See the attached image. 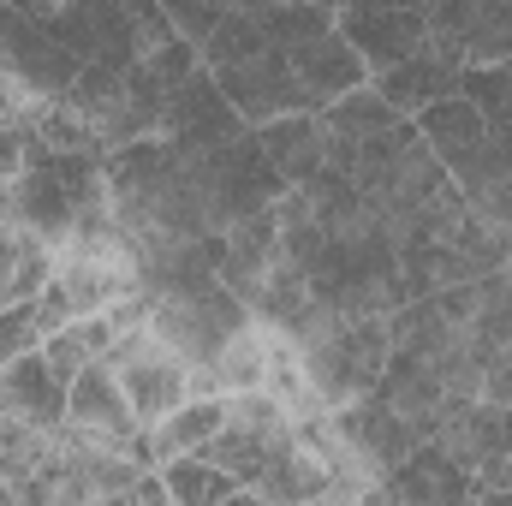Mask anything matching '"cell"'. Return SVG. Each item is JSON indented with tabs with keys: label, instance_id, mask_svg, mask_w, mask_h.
I'll use <instances>...</instances> for the list:
<instances>
[{
	"label": "cell",
	"instance_id": "obj_1",
	"mask_svg": "<svg viewBox=\"0 0 512 506\" xmlns=\"http://www.w3.org/2000/svg\"><path fill=\"white\" fill-rule=\"evenodd\" d=\"M298 352H304V370L316 381V393L334 405H352L364 399L376 381H382L387 358H393V334H387V316H334L322 304H310V316L298 322V334H286Z\"/></svg>",
	"mask_w": 512,
	"mask_h": 506
},
{
	"label": "cell",
	"instance_id": "obj_2",
	"mask_svg": "<svg viewBox=\"0 0 512 506\" xmlns=\"http://www.w3.org/2000/svg\"><path fill=\"white\" fill-rule=\"evenodd\" d=\"M12 197H18V227L36 233L48 251H60L78 215L108 197V155H66L30 131V161L12 179Z\"/></svg>",
	"mask_w": 512,
	"mask_h": 506
},
{
	"label": "cell",
	"instance_id": "obj_3",
	"mask_svg": "<svg viewBox=\"0 0 512 506\" xmlns=\"http://www.w3.org/2000/svg\"><path fill=\"white\" fill-rule=\"evenodd\" d=\"M179 155H185V173H191V191H197L209 233H227L233 221L280 203V191H286V179L274 173V161L256 143V126L233 143H221V149H197V155L179 149Z\"/></svg>",
	"mask_w": 512,
	"mask_h": 506
},
{
	"label": "cell",
	"instance_id": "obj_4",
	"mask_svg": "<svg viewBox=\"0 0 512 506\" xmlns=\"http://www.w3.org/2000/svg\"><path fill=\"white\" fill-rule=\"evenodd\" d=\"M66 102L90 120V131L120 149V143H137V137H161V108H167V84L131 60V66H114V60H84V72L72 78Z\"/></svg>",
	"mask_w": 512,
	"mask_h": 506
},
{
	"label": "cell",
	"instance_id": "obj_5",
	"mask_svg": "<svg viewBox=\"0 0 512 506\" xmlns=\"http://www.w3.org/2000/svg\"><path fill=\"white\" fill-rule=\"evenodd\" d=\"M256 316L239 292H227L221 280L203 286H179V292H149V328L185 358V364H209L233 334H245Z\"/></svg>",
	"mask_w": 512,
	"mask_h": 506
},
{
	"label": "cell",
	"instance_id": "obj_6",
	"mask_svg": "<svg viewBox=\"0 0 512 506\" xmlns=\"http://www.w3.org/2000/svg\"><path fill=\"white\" fill-rule=\"evenodd\" d=\"M108 364H114V376H120V387H126V399H131V411H137L143 429H155L173 405L191 399V364H185L155 328L114 334Z\"/></svg>",
	"mask_w": 512,
	"mask_h": 506
},
{
	"label": "cell",
	"instance_id": "obj_7",
	"mask_svg": "<svg viewBox=\"0 0 512 506\" xmlns=\"http://www.w3.org/2000/svg\"><path fill=\"white\" fill-rule=\"evenodd\" d=\"M0 72H12L36 102H48V96L72 90V78L84 72V60L48 24H36L30 12H18L12 0H0Z\"/></svg>",
	"mask_w": 512,
	"mask_h": 506
},
{
	"label": "cell",
	"instance_id": "obj_8",
	"mask_svg": "<svg viewBox=\"0 0 512 506\" xmlns=\"http://www.w3.org/2000/svg\"><path fill=\"white\" fill-rule=\"evenodd\" d=\"M215 84L227 90V102L245 114V126H268L280 114H316L286 48H262L251 60H233V66H215Z\"/></svg>",
	"mask_w": 512,
	"mask_h": 506
},
{
	"label": "cell",
	"instance_id": "obj_9",
	"mask_svg": "<svg viewBox=\"0 0 512 506\" xmlns=\"http://www.w3.org/2000/svg\"><path fill=\"white\" fill-rule=\"evenodd\" d=\"M334 429H340V441H346V453H352V465L376 483V495H382V477L393 465H405L411 459V447L423 441L417 435V423H405L393 405H382L376 393H364V399H352V405H334Z\"/></svg>",
	"mask_w": 512,
	"mask_h": 506
},
{
	"label": "cell",
	"instance_id": "obj_10",
	"mask_svg": "<svg viewBox=\"0 0 512 506\" xmlns=\"http://www.w3.org/2000/svg\"><path fill=\"white\" fill-rule=\"evenodd\" d=\"M245 114L227 102V90L215 84V72L203 66L197 78H185L179 90H167V108H161V137L173 149H221L233 137H245Z\"/></svg>",
	"mask_w": 512,
	"mask_h": 506
},
{
	"label": "cell",
	"instance_id": "obj_11",
	"mask_svg": "<svg viewBox=\"0 0 512 506\" xmlns=\"http://www.w3.org/2000/svg\"><path fill=\"white\" fill-rule=\"evenodd\" d=\"M334 30L364 54V66H370V78L387 72L393 60H405V54H417L423 48V36H429V18L423 12H405V6H370V0H346L340 12H334Z\"/></svg>",
	"mask_w": 512,
	"mask_h": 506
},
{
	"label": "cell",
	"instance_id": "obj_12",
	"mask_svg": "<svg viewBox=\"0 0 512 506\" xmlns=\"http://www.w3.org/2000/svg\"><path fill=\"white\" fill-rule=\"evenodd\" d=\"M66 423L96 429V435H114V441H143V423H137V411H131L126 387H120L108 358L84 364L78 376L66 381Z\"/></svg>",
	"mask_w": 512,
	"mask_h": 506
},
{
	"label": "cell",
	"instance_id": "obj_13",
	"mask_svg": "<svg viewBox=\"0 0 512 506\" xmlns=\"http://www.w3.org/2000/svg\"><path fill=\"white\" fill-rule=\"evenodd\" d=\"M286 60H292V72H298V84H304V96H310V108H316V114H322L328 102H340L346 90L370 84L364 54H358L340 30H322V36H310V42L286 48Z\"/></svg>",
	"mask_w": 512,
	"mask_h": 506
},
{
	"label": "cell",
	"instance_id": "obj_14",
	"mask_svg": "<svg viewBox=\"0 0 512 506\" xmlns=\"http://www.w3.org/2000/svg\"><path fill=\"white\" fill-rule=\"evenodd\" d=\"M0 411L30 429L60 435L66 429V381L54 376V364L42 352H24V358L0 364Z\"/></svg>",
	"mask_w": 512,
	"mask_h": 506
},
{
	"label": "cell",
	"instance_id": "obj_15",
	"mask_svg": "<svg viewBox=\"0 0 512 506\" xmlns=\"http://www.w3.org/2000/svg\"><path fill=\"white\" fill-rule=\"evenodd\" d=\"M459 72H465V66H459V60H447V54L423 36V48H417V54L393 60V66H387V72H376L370 84L382 90V96L399 108V114H405V120H417L429 102H441V96H453V90H459Z\"/></svg>",
	"mask_w": 512,
	"mask_h": 506
},
{
	"label": "cell",
	"instance_id": "obj_16",
	"mask_svg": "<svg viewBox=\"0 0 512 506\" xmlns=\"http://www.w3.org/2000/svg\"><path fill=\"white\" fill-rule=\"evenodd\" d=\"M382 501H417V506H447V501H477L471 471H459L435 441H417L405 465L382 477Z\"/></svg>",
	"mask_w": 512,
	"mask_h": 506
},
{
	"label": "cell",
	"instance_id": "obj_17",
	"mask_svg": "<svg viewBox=\"0 0 512 506\" xmlns=\"http://www.w3.org/2000/svg\"><path fill=\"white\" fill-rule=\"evenodd\" d=\"M221 239H227V251H221V286L251 304V292L262 286V274L280 262V209H274V203L256 209L245 221H233Z\"/></svg>",
	"mask_w": 512,
	"mask_h": 506
},
{
	"label": "cell",
	"instance_id": "obj_18",
	"mask_svg": "<svg viewBox=\"0 0 512 506\" xmlns=\"http://www.w3.org/2000/svg\"><path fill=\"white\" fill-rule=\"evenodd\" d=\"M251 495L256 501H334V465L316 447H304L298 435H286L268 453V465L256 471Z\"/></svg>",
	"mask_w": 512,
	"mask_h": 506
},
{
	"label": "cell",
	"instance_id": "obj_19",
	"mask_svg": "<svg viewBox=\"0 0 512 506\" xmlns=\"http://www.w3.org/2000/svg\"><path fill=\"white\" fill-rule=\"evenodd\" d=\"M256 143H262V155L274 161V173L286 185H310L328 167V126H322V114H280V120L256 126Z\"/></svg>",
	"mask_w": 512,
	"mask_h": 506
},
{
	"label": "cell",
	"instance_id": "obj_20",
	"mask_svg": "<svg viewBox=\"0 0 512 506\" xmlns=\"http://www.w3.org/2000/svg\"><path fill=\"white\" fill-rule=\"evenodd\" d=\"M417 137L435 149V161H441L447 173H459V167L489 143V120H483L477 102H465V96L453 90V96H441V102H429V108L417 114Z\"/></svg>",
	"mask_w": 512,
	"mask_h": 506
},
{
	"label": "cell",
	"instance_id": "obj_21",
	"mask_svg": "<svg viewBox=\"0 0 512 506\" xmlns=\"http://www.w3.org/2000/svg\"><path fill=\"white\" fill-rule=\"evenodd\" d=\"M221 423H227V393H191V399L173 405L155 429H143L149 459L167 465V459H179V453H197V447H209V435H215Z\"/></svg>",
	"mask_w": 512,
	"mask_h": 506
},
{
	"label": "cell",
	"instance_id": "obj_22",
	"mask_svg": "<svg viewBox=\"0 0 512 506\" xmlns=\"http://www.w3.org/2000/svg\"><path fill=\"white\" fill-rule=\"evenodd\" d=\"M48 274H54V251L36 233L0 221V310L18 304V298H36L48 286Z\"/></svg>",
	"mask_w": 512,
	"mask_h": 506
},
{
	"label": "cell",
	"instance_id": "obj_23",
	"mask_svg": "<svg viewBox=\"0 0 512 506\" xmlns=\"http://www.w3.org/2000/svg\"><path fill=\"white\" fill-rule=\"evenodd\" d=\"M322 126H328V137H340V143H364V137L399 131V126H405V114L387 102L376 84H358V90H346L340 102H328V108H322Z\"/></svg>",
	"mask_w": 512,
	"mask_h": 506
},
{
	"label": "cell",
	"instance_id": "obj_24",
	"mask_svg": "<svg viewBox=\"0 0 512 506\" xmlns=\"http://www.w3.org/2000/svg\"><path fill=\"white\" fill-rule=\"evenodd\" d=\"M108 346H114V322H108V316H72L66 328H54V334L42 340V358L54 364L60 381H72L84 364L108 358Z\"/></svg>",
	"mask_w": 512,
	"mask_h": 506
},
{
	"label": "cell",
	"instance_id": "obj_25",
	"mask_svg": "<svg viewBox=\"0 0 512 506\" xmlns=\"http://www.w3.org/2000/svg\"><path fill=\"white\" fill-rule=\"evenodd\" d=\"M161 477H167L173 506H221V501H239V495H245L239 477H227V471H221L215 459H203V453H179V459H167Z\"/></svg>",
	"mask_w": 512,
	"mask_h": 506
},
{
	"label": "cell",
	"instance_id": "obj_26",
	"mask_svg": "<svg viewBox=\"0 0 512 506\" xmlns=\"http://www.w3.org/2000/svg\"><path fill=\"white\" fill-rule=\"evenodd\" d=\"M262 370H268V340H262V322H251L245 334H233L209 364V393H239V387H262Z\"/></svg>",
	"mask_w": 512,
	"mask_h": 506
},
{
	"label": "cell",
	"instance_id": "obj_27",
	"mask_svg": "<svg viewBox=\"0 0 512 506\" xmlns=\"http://www.w3.org/2000/svg\"><path fill=\"white\" fill-rule=\"evenodd\" d=\"M262 48H274L268 42V30H262V18L245 12V6H233L215 30H209V42H203V66L215 72V66H233V60H251Z\"/></svg>",
	"mask_w": 512,
	"mask_h": 506
},
{
	"label": "cell",
	"instance_id": "obj_28",
	"mask_svg": "<svg viewBox=\"0 0 512 506\" xmlns=\"http://www.w3.org/2000/svg\"><path fill=\"white\" fill-rule=\"evenodd\" d=\"M256 18H262L274 48H298V42L334 30V6H310V0H280V6H262Z\"/></svg>",
	"mask_w": 512,
	"mask_h": 506
},
{
	"label": "cell",
	"instance_id": "obj_29",
	"mask_svg": "<svg viewBox=\"0 0 512 506\" xmlns=\"http://www.w3.org/2000/svg\"><path fill=\"white\" fill-rule=\"evenodd\" d=\"M459 96L483 108L489 126H507L512 120V60H495V66H465L459 72Z\"/></svg>",
	"mask_w": 512,
	"mask_h": 506
},
{
	"label": "cell",
	"instance_id": "obj_30",
	"mask_svg": "<svg viewBox=\"0 0 512 506\" xmlns=\"http://www.w3.org/2000/svg\"><path fill=\"white\" fill-rule=\"evenodd\" d=\"M42 340H48V328H42L36 298H18V304L0 310V364H12L24 352H42Z\"/></svg>",
	"mask_w": 512,
	"mask_h": 506
},
{
	"label": "cell",
	"instance_id": "obj_31",
	"mask_svg": "<svg viewBox=\"0 0 512 506\" xmlns=\"http://www.w3.org/2000/svg\"><path fill=\"white\" fill-rule=\"evenodd\" d=\"M143 66H149L167 90H179L185 78H197V72H203V48H197L191 36H179V30H173L161 48H149V54H143Z\"/></svg>",
	"mask_w": 512,
	"mask_h": 506
},
{
	"label": "cell",
	"instance_id": "obj_32",
	"mask_svg": "<svg viewBox=\"0 0 512 506\" xmlns=\"http://www.w3.org/2000/svg\"><path fill=\"white\" fill-rule=\"evenodd\" d=\"M161 12L173 18V30H179V36H191V42L203 48V42H209V30L233 12V0H161Z\"/></svg>",
	"mask_w": 512,
	"mask_h": 506
},
{
	"label": "cell",
	"instance_id": "obj_33",
	"mask_svg": "<svg viewBox=\"0 0 512 506\" xmlns=\"http://www.w3.org/2000/svg\"><path fill=\"white\" fill-rule=\"evenodd\" d=\"M42 102L12 78V72H0V126H30V114H36Z\"/></svg>",
	"mask_w": 512,
	"mask_h": 506
},
{
	"label": "cell",
	"instance_id": "obj_34",
	"mask_svg": "<svg viewBox=\"0 0 512 506\" xmlns=\"http://www.w3.org/2000/svg\"><path fill=\"white\" fill-rule=\"evenodd\" d=\"M30 161V126H0V185H12Z\"/></svg>",
	"mask_w": 512,
	"mask_h": 506
},
{
	"label": "cell",
	"instance_id": "obj_35",
	"mask_svg": "<svg viewBox=\"0 0 512 506\" xmlns=\"http://www.w3.org/2000/svg\"><path fill=\"white\" fill-rule=\"evenodd\" d=\"M0 221L18 227V197H12V185H0Z\"/></svg>",
	"mask_w": 512,
	"mask_h": 506
},
{
	"label": "cell",
	"instance_id": "obj_36",
	"mask_svg": "<svg viewBox=\"0 0 512 506\" xmlns=\"http://www.w3.org/2000/svg\"><path fill=\"white\" fill-rule=\"evenodd\" d=\"M370 6H405V12H429L435 0H370Z\"/></svg>",
	"mask_w": 512,
	"mask_h": 506
},
{
	"label": "cell",
	"instance_id": "obj_37",
	"mask_svg": "<svg viewBox=\"0 0 512 506\" xmlns=\"http://www.w3.org/2000/svg\"><path fill=\"white\" fill-rule=\"evenodd\" d=\"M340 6H346V0H340Z\"/></svg>",
	"mask_w": 512,
	"mask_h": 506
}]
</instances>
